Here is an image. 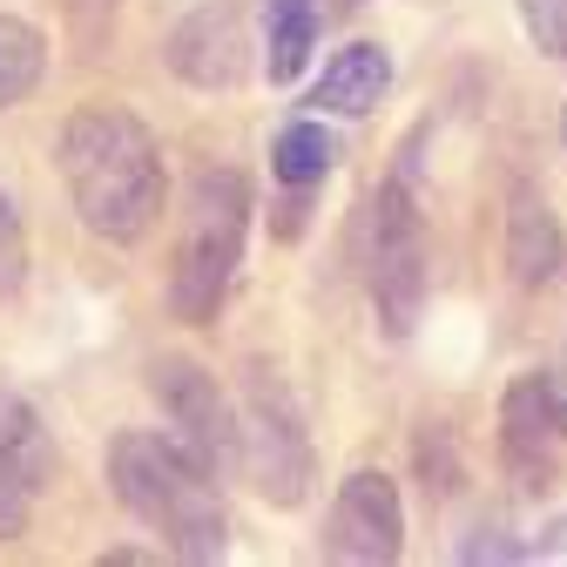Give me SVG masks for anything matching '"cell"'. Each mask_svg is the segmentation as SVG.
Segmentation results:
<instances>
[{
    "mask_svg": "<svg viewBox=\"0 0 567 567\" xmlns=\"http://www.w3.org/2000/svg\"><path fill=\"white\" fill-rule=\"evenodd\" d=\"M520 28L540 54H567V0H520Z\"/></svg>",
    "mask_w": 567,
    "mask_h": 567,
    "instance_id": "obj_16",
    "label": "cell"
},
{
    "mask_svg": "<svg viewBox=\"0 0 567 567\" xmlns=\"http://www.w3.org/2000/svg\"><path fill=\"white\" fill-rule=\"evenodd\" d=\"M150 392L169 419V440L183 453H196L209 473L237 466V405L224 399V385L209 379L196 359H156L150 365Z\"/></svg>",
    "mask_w": 567,
    "mask_h": 567,
    "instance_id": "obj_6",
    "label": "cell"
},
{
    "mask_svg": "<svg viewBox=\"0 0 567 567\" xmlns=\"http://www.w3.org/2000/svg\"><path fill=\"white\" fill-rule=\"evenodd\" d=\"M21 277H28V237H21V217H14L8 189H0V298H8Z\"/></svg>",
    "mask_w": 567,
    "mask_h": 567,
    "instance_id": "obj_17",
    "label": "cell"
},
{
    "mask_svg": "<svg viewBox=\"0 0 567 567\" xmlns=\"http://www.w3.org/2000/svg\"><path fill=\"white\" fill-rule=\"evenodd\" d=\"M338 169V135L324 128V115H305V122H284L277 142H270V176L284 189H318L324 176Z\"/></svg>",
    "mask_w": 567,
    "mask_h": 567,
    "instance_id": "obj_12",
    "label": "cell"
},
{
    "mask_svg": "<svg viewBox=\"0 0 567 567\" xmlns=\"http://www.w3.org/2000/svg\"><path fill=\"white\" fill-rule=\"evenodd\" d=\"M318 48V0H264V75L298 82Z\"/></svg>",
    "mask_w": 567,
    "mask_h": 567,
    "instance_id": "obj_13",
    "label": "cell"
},
{
    "mask_svg": "<svg viewBox=\"0 0 567 567\" xmlns=\"http://www.w3.org/2000/svg\"><path fill=\"white\" fill-rule=\"evenodd\" d=\"M560 135H567V122H560Z\"/></svg>",
    "mask_w": 567,
    "mask_h": 567,
    "instance_id": "obj_21",
    "label": "cell"
},
{
    "mask_svg": "<svg viewBox=\"0 0 567 567\" xmlns=\"http://www.w3.org/2000/svg\"><path fill=\"white\" fill-rule=\"evenodd\" d=\"M372 217H365V291L372 311L385 324V338H412L419 311H425V284H433V250H425V217H419V196L412 176H385L372 189Z\"/></svg>",
    "mask_w": 567,
    "mask_h": 567,
    "instance_id": "obj_4",
    "label": "cell"
},
{
    "mask_svg": "<svg viewBox=\"0 0 567 567\" xmlns=\"http://www.w3.org/2000/svg\"><path fill=\"white\" fill-rule=\"evenodd\" d=\"M109 486L176 560H189V567L224 560L230 514H224L217 473L196 453H183L169 433H115L109 440Z\"/></svg>",
    "mask_w": 567,
    "mask_h": 567,
    "instance_id": "obj_2",
    "label": "cell"
},
{
    "mask_svg": "<svg viewBox=\"0 0 567 567\" xmlns=\"http://www.w3.org/2000/svg\"><path fill=\"white\" fill-rule=\"evenodd\" d=\"M560 440H567V425H560V405H554L547 372L514 379L507 399H501V460H507V473H514L527 493H540V486L554 480Z\"/></svg>",
    "mask_w": 567,
    "mask_h": 567,
    "instance_id": "obj_9",
    "label": "cell"
},
{
    "mask_svg": "<svg viewBox=\"0 0 567 567\" xmlns=\"http://www.w3.org/2000/svg\"><path fill=\"white\" fill-rule=\"evenodd\" d=\"M237 466H244V480L264 493L270 507H305L311 473H318L298 399L284 392V379H270L264 365L244 379V405H237Z\"/></svg>",
    "mask_w": 567,
    "mask_h": 567,
    "instance_id": "obj_5",
    "label": "cell"
},
{
    "mask_svg": "<svg viewBox=\"0 0 567 567\" xmlns=\"http://www.w3.org/2000/svg\"><path fill=\"white\" fill-rule=\"evenodd\" d=\"M34 486H41V460L0 446V540H21L34 520Z\"/></svg>",
    "mask_w": 567,
    "mask_h": 567,
    "instance_id": "obj_15",
    "label": "cell"
},
{
    "mask_svg": "<svg viewBox=\"0 0 567 567\" xmlns=\"http://www.w3.org/2000/svg\"><path fill=\"white\" fill-rule=\"evenodd\" d=\"M250 176L244 169H196L183 196V230H176V264H169V311L183 324H209L224 311L230 284L244 270V237H250Z\"/></svg>",
    "mask_w": 567,
    "mask_h": 567,
    "instance_id": "obj_3",
    "label": "cell"
},
{
    "mask_svg": "<svg viewBox=\"0 0 567 567\" xmlns=\"http://www.w3.org/2000/svg\"><path fill=\"white\" fill-rule=\"evenodd\" d=\"M392 89V48L351 41L324 61V75L311 82V115H372Z\"/></svg>",
    "mask_w": 567,
    "mask_h": 567,
    "instance_id": "obj_10",
    "label": "cell"
},
{
    "mask_svg": "<svg viewBox=\"0 0 567 567\" xmlns=\"http://www.w3.org/2000/svg\"><path fill=\"white\" fill-rule=\"evenodd\" d=\"M89 8H115V0H75V14H89Z\"/></svg>",
    "mask_w": 567,
    "mask_h": 567,
    "instance_id": "obj_20",
    "label": "cell"
},
{
    "mask_svg": "<svg viewBox=\"0 0 567 567\" xmlns=\"http://www.w3.org/2000/svg\"><path fill=\"white\" fill-rule=\"evenodd\" d=\"M61 183L75 217L102 237V244H142L163 217V150L142 115L115 109V102H89L68 115L61 128Z\"/></svg>",
    "mask_w": 567,
    "mask_h": 567,
    "instance_id": "obj_1",
    "label": "cell"
},
{
    "mask_svg": "<svg viewBox=\"0 0 567 567\" xmlns=\"http://www.w3.org/2000/svg\"><path fill=\"white\" fill-rule=\"evenodd\" d=\"M560 217L547 209V196L534 183L514 189V209H507V270L520 291H540V284L560 270Z\"/></svg>",
    "mask_w": 567,
    "mask_h": 567,
    "instance_id": "obj_11",
    "label": "cell"
},
{
    "mask_svg": "<svg viewBox=\"0 0 567 567\" xmlns=\"http://www.w3.org/2000/svg\"><path fill=\"white\" fill-rule=\"evenodd\" d=\"M163 54H169L176 75L189 89H203V95H230V89L250 82V28H244V14L230 8V0H209V8H196L189 21H176Z\"/></svg>",
    "mask_w": 567,
    "mask_h": 567,
    "instance_id": "obj_8",
    "label": "cell"
},
{
    "mask_svg": "<svg viewBox=\"0 0 567 567\" xmlns=\"http://www.w3.org/2000/svg\"><path fill=\"white\" fill-rule=\"evenodd\" d=\"M324 554L344 567H392L405 554V501L385 473L359 466L338 480V501L324 520Z\"/></svg>",
    "mask_w": 567,
    "mask_h": 567,
    "instance_id": "obj_7",
    "label": "cell"
},
{
    "mask_svg": "<svg viewBox=\"0 0 567 567\" xmlns=\"http://www.w3.org/2000/svg\"><path fill=\"white\" fill-rule=\"evenodd\" d=\"M41 75H48V41H41V28L21 21V14H0V109L28 102L41 89Z\"/></svg>",
    "mask_w": 567,
    "mask_h": 567,
    "instance_id": "obj_14",
    "label": "cell"
},
{
    "mask_svg": "<svg viewBox=\"0 0 567 567\" xmlns=\"http://www.w3.org/2000/svg\"><path fill=\"white\" fill-rule=\"evenodd\" d=\"M0 446H14V453L41 460V419H34V405L14 399V392H0Z\"/></svg>",
    "mask_w": 567,
    "mask_h": 567,
    "instance_id": "obj_18",
    "label": "cell"
},
{
    "mask_svg": "<svg viewBox=\"0 0 567 567\" xmlns=\"http://www.w3.org/2000/svg\"><path fill=\"white\" fill-rule=\"evenodd\" d=\"M547 385H554V405H560V425H567V359L547 372Z\"/></svg>",
    "mask_w": 567,
    "mask_h": 567,
    "instance_id": "obj_19",
    "label": "cell"
}]
</instances>
